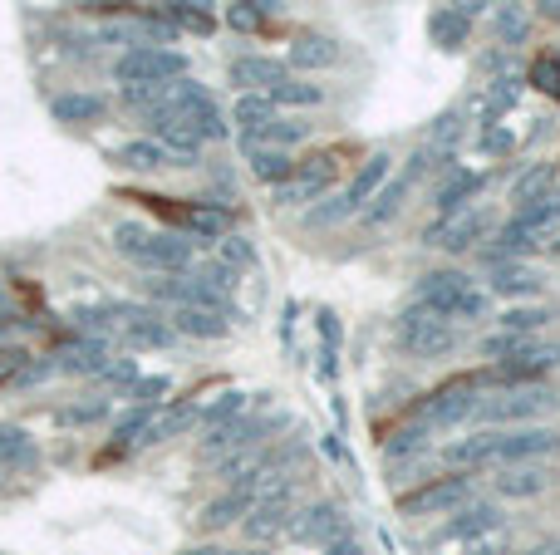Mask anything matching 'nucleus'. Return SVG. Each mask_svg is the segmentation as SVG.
<instances>
[{"instance_id":"9","label":"nucleus","mask_w":560,"mask_h":555,"mask_svg":"<svg viewBox=\"0 0 560 555\" xmlns=\"http://www.w3.org/2000/svg\"><path fill=\"white\" fill-rule=\"evenodd\" d=\"M472 497V477H438V482H423V487H413L408 497H398V516H408V521H423V516H452L457 506H467Z\"/></svg>"},{"instance_id":"14","label":"nucleus","mask_w":560,"mask_h":555,"mask_svg":"<svg viewBox=\"0 0 560 555\" xmlns=\"http://www.w3.org/2000/svg\"><path fill=\"white\" fill-rule=\"evenodd\" d=\"M344 531H349V516L339 506H330V501H315V506H305V511L290 516V536L300 546H330Z\"/></svg>"},{"instance_id":"3","label":"nucleus","mask_w":560,"mask_h":555,"mask_svg":"<svg viewBox=\"0 0 560 555\" xmlns=\"http://www.w3.org/2000/svg\"><path fill=\"white\" fill-rule=\"evenodd\" d=\"M487 389H492L487 374H457V379H448V384H438L433 393L418 398V418H413V423H423L428 433H433V428L472 423V413H477V403L487 398Z\"/></svg>"},{"instance_id":"21","label":"nucleus","mask_w":560,"mask_h":555,"mask_svg":"<svg viewBox=\"0 0 560 555\" xmlns=\"http://www.w3.org/2000/svg\"><path fill=\"white\" fill-rule=\"evenodd\" d=\"M266 438V423H251V418H236V423H222V428H207V438L197 443L202 457H231L241 447L261 443Z\"/></svg>"},{"instance_id":"7","label":"nucleus","mask_w":560,"mask_h":555,"mask_svg":"<svg viewBox=\"0 0 560 555\" xmlns=\"http://www.w3.org/2000/svg\"><path fill=\"white\" fill-rule=\"evenodd\" d=\"M389 177H393V158H389V153H374L369 163H359V172L349 177V187L339 192L335 202H325V207H315V212H310V222H315V226H330V222L354 217V212H364V207H369V197H374V192H379Z\"/></svg>"},{"instance_id":"60","label":"nucleus","mask_w":560,"mask_h":555,"mask_svg":"<svg viewBox=\"0 0 560 555\" xmlns=\"http://www.w3.org/2000/svg\"><path fill=\"white\" fill-rule=\"evenodd\" d=\"M472 555H506V551H497V546H477Z\"/></svg>"},{"instance_id":"13","label":"nucleus","mask_w":560,"mask_h":555,"mask_svg":"<svg viewBox=\"0 0 560 555\" xmlns=\"http://www.w3.org/2000/svg\"><path fill=\"white\" fill-rule=\"evenodd\" d=\"M487 231H492V217H487L482 207H467V212H457L448 222L428 226V231H423V246H443L448 256H462V251H472Z\"/></svg>"},{"instance_id":"8","label":"nucleus","mask_w":560,"mask_h":555,"mask_svg":"<svg viewBox=\"0 0 560 555\" xmlns=\"http://www.w3.org/2000/svg\"><path fill=\"white\" fill-rule=\"evenodd\" d=\"M168 104L182 113V118L197 128V133H202V143H212V138L222 143L226 133H231V123H226V113H222V104H217V94H212L207 84H197V79H177V84L168 89Z\"/></svg>"},{"instance_id":"16","label":"nucleus","mask_w":560,"mask_h":555,"mask_svg":"<svg viewBox=\"0 0 560 555\" xmlns=\"http://www.w3.org/2000/svg\"><path fill=\"white\" fill-rule=\"evenodd\" d=\"M148 123H153V138L168 148V158H172V153H182V163H192V158L202 153V133H197L182 113L172 109V104L153 109V113H148Z\"/></svg>"},{"instance_id":"55","label":"nucleus","mask_w":560,"mask_h":555,"mask_svg":"<svg viewBox=\"0 0 560 555\" xmlns=\"http://www.w3.org/2000/svg\"><path fill=\"white\" fill-rule=\"evenodd\" d=\"M25 364H30V354H25V349H5V354H0V379H10V374L20 379V374H25Z\"/></svg>"},{"instance_id":"30","label":"nucleus","mask_w":560,"mask_h":555,"mask_svg":"<svg viewBox=\"0 0 560 555\" xmlns=\"http://www.w3.org/2000/svg\"><path fill=\"white\" fill-rule=\"evenodd\" d=\"M59 123H99L104 113H109V99L104 94H84V89H74V94H59L55 104H50Z\"/></svg>"},{"instance_id":"47","label":"nucleus","mask_w":560,"mask_h":555,"mask_svg":"<svg viewBox=\"0 0 560 555\" xmlns=\"http://www.w3.org/2000/svg\"><path fill=\"white\" fill-rule=\"evenodd\" d=\"M457 320H492V295L472 285V290L452 305V325H457Z\"/></svg>"},{"instance_id":"56","label":"nucleus","mask_w":560,"mask_h":555,"mask_svg":"<svg viewBox=\"0 0 560 555\" xmlns=\"http://www.w3.org/2000/svg\"><path fill=\"white\" fill-rule=\"evenodd\" d=\"M511 143H516V138H511V133H502L497 123L482 133V153H511Z\"/></svg>"},{"instance_id":"4","label":"nucleus","mask_w":560,"mask_h":555,"mask_svg":"<svg viewBox=\"0 0 560 555\" xmlns=\"http://www.w3.org/2000/svg\"><path fill=\"white\" fill-rule=\"evenodd\" d=\"M113 79L123 89H168L172 79H187V55L168 45H133L113 59Z\"/></svg>"},{"instance_id":"38","label":"nucleus","mask_w":560,"mask_h":555,"mask_svg":"<svg viewBox=\"0 0 560 555\" xmlns=\"http://www.w3.org/2000/svg\"><path fill=\"white\" fill-rule=\"evenodd\" d=\"M197 418V408H172V413H163V418H153L148 428H143V438H138V447H158L168 443V438H177L187 423Z\"/></svg>"},{"instance_id":"45","label":"nucleus","mask_w":560,"mask_h":555,"mask_svg":"<svg viewBox=\"0 0 560 555\" xmlns=\"http://www.w3.org/2000/svg\"><path fill=\"white\" fill-rule=\"evenodd\" d=\"M531 89L560 99V55H536L531 59Z\"/></svg>"},{"instance_id":"53","label":"nucleus","mask_w":560,"mask_h":555,"mask_svg":"<svg viewBox=\"0 0 560 555\" xmlns=\"http://www.w3.org/2000/svg\"><path fill=\"white\" fill-rule=\"evenodd\" d=\"M177 30H192V35H212L217 30V15L212 10H187V15H172Z\"/></svg>"},{"instance_id":"37","label":"nucleus","mask_w":560,"mask_h":555,"mask_svg":"<svg viewBox=\"0 0 560 555\" xmlns=\"http://www.w3.org/2000/svg\"><path fill=\"white\" fill-rule=\"evenodd\" d=\"M497 325H502V334H526V339H536V330L551 325V310H546V305H516V310H506Z\"/></svg>"},{"instance_id":"48","label":"nucleus","mask_w":560,"mask_h":555,"mask_svg":"<svg viewBox=\"0 0 560 555\" xmlns=\"http://www.w3.org/2000/svg\"><path fill=\"white\" fill-rule=\"evenodd\" d=\"M143 374H138V359H109L104 369H99V384L104 389H133Z\"/></svg>"},{"instance_id":"11","label":"nucleus","mask_w":560,"mask_h":555,"mask_svg":"<svg viewBox=\"0 0 560 555\" xmlns=\"http://www.w3.org/2000/svg\"><path fill=\"white\" fill-rule=\"evenodd\" d=\"M339 177V158L335 153H310V158H300L295 163V177L276 187V202L280 207H305V202H320L330 187H335Z\"/></svg>"},{"instance_id":"34","label":"nucleus","mask_w":560,"mask_h":555,"mask_svg":"<svg viewBox=\"0 0 560 555\" xmlns=\"http://www.w3.org/2000/svg\"><path fill=\"white\" fill-rule=\"evenodd\" d=\"M492 35H497V45L506 50H516V45H526L531 40V15H526V5H497L492 10Z\"/></svg>"},{"instance_id":"36","label":"nucleus","mask_w":560,"mask_h":555,"mask_svg":"<svg viewBox=\"0 0 560 555\" xmlns=\"http://www.w3.org/2000/svg\"><path fill=\"white\" fill-rule=\"evenodd\" d=\"M35 462V438L25 428H0V477Z\"/></svg>"},{"instance_id":"26","label":"nucleus","mask_w":560,"mask_h":555,"mask_svg":"<svg viewBox=\"0 0 560 555\" xmlns=\"http://www.w3.org/2000/svg\"><path fill=\"white\" fill-rule=\"evenodd\" d=\"M163 320L172 325V334H187V339H222L226 334L222 315H212V310H202V305H172Z\"/></svg>"},{"instance_id":"41","label":"nucleus","mask_w":560,"mask_h":555,"mask_svg":"<svg viewBox=\"0 0 560 555\" xmlns=\"http://www.w3.org/2000/svg\"><path fill=\"white\" fill-rule=\"evenodd\" d=\"M231 113H236L241 133H256L261 123H271V118H276V104H271V94H241Z\"/></svg>"},{"instance_id":"1","label":"nucleus","mask_w":560,"mask_h":555,"mask_svg":"<svg viewBox=\"0 0 560 555\" xmlns=\"http://www.w3.org/2000/svg\"><path fill=\"white\" fill-rule=\"evenodd\" d=\"M560 452V433L546 423H521V428H482L462 443H452L443 457L452 467H511V462H546Z\"/></svg>"},{"instance_id":"28","label":"nucleus","mask_w":560,"mask_h":555,"mask_svg":"<svg viewBox=\"0 0 560 555\" xmlns=\"http://www.w3.org/2000/svg\"><path fill=\"white\" fill-rule=\"evenodd\" d=\"M305 138H310V128H305L300 118H271V123H261L256 133H246L241 148H280V153H290V148L305 143Z\"/></svg>"},{"instance_id":"22","label":"nucleus","mask_w":560,"mask_h":555,"mask_svg":"<svg viewBox=\"0 0 560 555\" xmlns=\"http://www.w3.org/2000/svg\"><path fill=\"white\" fill-rule=\"evenodd\" d=\"M541 290V276L521 261H497L487 266V295H502V300H526Z\"/></svg>"},{"instance_id":"33","label":"nucleus","mask_w":560,"mask_h":555,"mask_svg":"<svg viewBox=\"0 0 560 555\" xmlns=\"http://www.w3.org/2000/svg\"><path fill=\"white\" fill-rule=\"evenodd\" d=\"M339 59V45L330 35H295L290 40V64L295 69H330Z\"/></svg>"},{"instance_id":"27","label":"nucleus","mask_w":560,"mask_h":555,"mask_svg":"<svg viewBox=\"0 0 560 555\" xmlns=\"http://www.w3.org/2000/svg\"><path fill=\"white\" fill-rule=\"evenodd\" d=\"M123 339L133 344V349H168L172 339V325L163 315H153V310H133L128 320H123Z\"/></svg>"},{"instance_id":"32","label":"nucleus","mask_w":560,"mask_h":555,"mask_svg":"<svg viewBox=\"0 0 560 555\" xmlns=\"http://www.w3.org/2000/svg\"><path fill=\"white\" fill-rule=\"evenodd\" d=\"M182 226H187V236H197V241H222V236H231V212L226 207H187L182 212Z\"/></svg>"},{"instance_id":"15","label":"nucleus","mask_w":560,"mask_h":555,"mask_svg":"<svg viewBox=\"0 0 560 555\" xmlns=\"http://www.w3.org/2000/svg\"><path fill=\"white\" fill-rule=\"evenodd\" d=\"M551 482H556V472H551L546 462H511V467H497V477H492L497 497H506V501H531V497H541V492H546Z\"/></svg>"},{"instance_id":"51","label":"nucleus","mask_w":560,"mask_h":555,"mask_svg":"<svg viewBox=\"0 0 560 555\" xmlns=\"http://www.w3.org/2000/svg\"><path fill=\"white\" fill-rule=\"evenodd\" d=\"M172 389V379L168 374H153V379H138V384H133V403H143V408H153V403H158V398H163V393Z\"/></svg>"},{"instance_id":"10","label":"nucleus","mask_w":560,"mask_h":555,"mask_svg":"<svg viewBox=\"0 0 560 555\" xmlns=\"http://www.w3.org/2000/svg\"><path fill=\"white\" fill-rule=\"evenodd\" d=\"M502 506H492V501H467V506H457L448 521L438 526V536H433V546L438 551H448V546H472V541H487V536H497L502 531Z\"/></svg>"},{"instance_id":"49","label":"nucleus","mask_w":560,"mask_h":555,"mask_svg":"<svg viewBox=\"0 0 560 555\" xmlns=\"http://www.w3.org/2000/svg\"><path fill=\"white\" fill-rule=\"evenodd\" d=\"M246 408V393H222L212 408H207V428H222V423H236Z\"/></svg>"},{"instance_id":"6","label":"nucleus","mask_w":560,"mask_h":555,"mask_svg":"<svg viewBox=\"0 0 560 555\" xmlns=\"http://www.w3.org/2000/svg\"><path fill=\"white\" fill-rule=\"evenodd\" d=\"M398 344L413 354V359H443L452 354L457 344H462V334L452 320H443L438 310H428V305H408L403 315H398Z\"/></svg>"},{"instance_id":"44","label":"nucleus","mask_w":560,"mask_h":555,"mask_svg":"<svg viewBox=\"0 0 560 555\" xmlns=\"http://www.w3.org/2000/svg\"><path fill=\"white\" fill-rule=\"evenodd\" d=\"M153 423V408H143V403H133L118 423H113V447H133L143 438V428Z\"/></svg>"},{"instance_id":"43","label":"nucleus","mask_w":560,"mask_h":555,"mask_svg":"<svg viewBox=\"0 0 560 555\" xmlns=\"http://www.w3.org/2000/svg\"><path fill=\"white\" fill-rule=\"evenodd\" d=\"M217 261H222L226 271H246V266H256V246L241 231H231V236L217 241Z\"/></svg>"},{"instance_id":"57","label":"nucleus","mask_w":560,"mask_h":555,"mask_svg":"<svg viewBox=\"0 0 560 555\" xmlns=\"http://www.w3.org/2000/svg\"><path fill=\"white\" fill-rule=\"evenodd\" d=\"M325 555H364V546H359V536L354 531H344V536H335L330 546H320Z\"/></svg>"},{"instance_id":"50","label":"nucleus","mask_w":560,"mask_h":555,"mask_svg":"<svg viewBox=\"0 0 560 555\" xmlns=\"http://www.w3.org/2000/svg\"><path fill=\"white\" fill-rule=\"evenodd\" d=\"M99 418H109V403H104V398H94V403H84V408H59V413H55V423H64V428L99 423Z\"/></svg>"},{"instance_id":"31","label":"nucleus","mask_w":560,"mask_h":555,"mask_svg":"<svg viewBox=\"0 0 560 555\" xmlns=\"http://www.w3.org/2000/svg\"><path fill=\"white\" fill-rule=\"evenodd\" d=\"M246 167L256 172V182L285 187V182L295 177V153H280V148H246Z\"/></svg>"},{"instance_id":"29","label":"nucleus","mask_w":560,"mask_h":555,"mask_svg":"<svg viewBox=\"0 0 560 555\" xmlns=\"http://www.w3.org/2000/svg\"><path fill=\"white\" fill-rule=\"evenodd\" d=\"M551 192H556V163H536L511 182V207H516V212H521V207H536V202H546Z\"/></svg>"},{"instance_id":"25","label":"nucleus","mask_w":560,"mask_h":555,"mask_svg":"<svg viewBox=\"0 0 560 555\" xmlns=\"http://www.w3.org/2000/svg\"><path fill=\"white\" fill-rule=\"evenodd\" d=\"M428 40H433L443 55H457V50H467V40H472V20H467L462 10L443 5V10L428 15Z\"/></svg>"},{"instance_id":"58","label":"nucleus","mask_w":560,"mask_h":555,"mask_svg":"<svg viewBox=\"0 0 560 555\" xmlns=\"http://www.w3.org/2000/svg\"><path fill=\"white\" fill-rule=\"evenodd\" d=\"M448 5H452V10H462L467 20H477V15H482V10H487L492 0H448Z\"/></svg>"},{"instance_id":"54","label":"nucleus","mask_w":560,"mask_h":555,"mask_svg":"<svg viewBox=\"0 0 560 555\" xmlns=\"http://www.w3.org/2000/svg\"><path fill=\"white\" fill-rule=\"evenodd\" d=\"M153 5H158V15H187V10H212V5H217V0H153Z\"/></svg>"},{"instance_id":"52","label":"nucleus","mask_w":560,"mask_h":555,"mask_svg":"<svg viewBox=\"0 0 560 555\" xmlns=\"http://www.w3.org/2000/svg\"><path fill=\"white\" fill-rule=\"evenodd\" d=\"M457 138H462V118H457V113H443L428 143H433V148H448V153H452V148H457Z\"/></svg>"},{"instance_id":"61","label":"nucleus","mask_w":560,"mask_h":555,"mask_svg":"<svg viewBox=\"0 0 560 555\" xmlns=\"http://www.w3.org/2000/svg\"><path fill=\"white\" fill-rule=\"evenodd\" d=\"M251 5H261V10H271V5H280V0H251Z\"/></svg>"},{"instance_id":"46","label":"nucleus","mask_w":560,"mask_h":555,"mask_svg":"<svg viewBox=\"0 0 560 555\" xmlns=\"http://www.w3.org/2000/svg\"><path fill=\"white\" fill-rule=\"evenodd\" d=\"M226 25L241 30V35H256V30L266 25V10L251 5V0H236V5H226Z\"/></svg>"},{"instance_id":"23","label":"nucleus","mask_w":560,"mask_h":555,"mask_svg":"<svg viewBox=\"0 0 560 555\" xmlns=\"http://www.w3.org/2000/svg\"><path fill=\"white\" fill-rule=\"evenodd\" d=\"M408 197H413V182H408V177H389V182L369 197V207H364V226H369V231H384L389 222H398V212L408 207Z\"/></svg>"},{"instance_id":"24","label":"nucleus","mask_w":560,"mask_h":555,"mask_svg":"<svg viewBox=\"0 0 560 555\" xmlns=\"http://www.w3.org/2000/svg\"><path fill=\"white\" fill-rule=\"evenodd\" d=\"M482 187H487V177H482V172L452 167V177L438 187V222H448V217H457V212H467V202H472V197H482Z\"/></svg>"},{"instance_id":"42","label":"nucleus","mask_w":560,"mask_h":555,"mask_svg":"<svg viewBox=\"0 0 560 555\" xmlns=\"http://www.w3.org/2000/svg\"><path fill=\"white\" fill-rule=\"evenodd\" d=\"M423 447H428V428L423 423H408V428H398L389 443H384V457L389 462H403V457H418Z\"/></svg>"},{"instance_id":"2","label":"nucleus","mask_w":560,"mask_h":555,"mask_svg":"<svg viewBox=\"0 0 560 555\" xmlns=\"http://www.w3.org/2000/svg\"><path fill=\"white\" fill-rule=\"evenodd\" d=\"M113 246H118V256H128L133 266H143L153 276H182V271H192V256H197L192 236L148 231L143 222H118L113 226Z\"/></svg>"},{"instance_id":"19","label":"nucleus","mask_w":560,"mask_h":555,"mask_svg":"<svg viewBox=\"0 0 560 555\" xmlns=\"http://www.w3.org/2000/svg\"><path fill=\"white\" fill-rule=\"evenodd\" d=\"M104 364H109V344H104V339H94V334L69 339V344L55 354V369L59 374H74V379H84V374H94V379H99V369H104Z\"/></svg>"},{"instance_id":"62","label":"nucleus","mask_w":560,"mask_h":555,"mask_svg":"<svg viewBox=\"0 0 560 555\" xmlns=\"http://www.w3.org/2000/svg\"><path fill=\"white\" fill-rule=\"evenodd\" d=\"M551 251H556V256H560V241H551Z\"/></svg>"},{"instance_id":"40","label":"nucleus","mask_w":560,"mask_h":555,"mask_svg":"<svg viewBox=\"0 0 560 555\" xmlns=\"http://www.w3.org/2000/svg\"><path fill=\"white\" fill-rule=\"evenodd\" d=\"M516 99H521V79H516V74H502V79L487 89V99H482V123H497Z\"/></svg>"},{"instance_id":"18","label":"nucleus","mask_w":560,"mask_h":555,"mask_svg":"<svg viewBox=\"0 0 560 555\" xmlns=\"http://www.w3.org/2000/svg\"><path fill=\"white\" fill-rule=\"evenodd\" d=\"M256 506V492L246 487V482H231L217 501H207L202 506V516H197V526L202 531H226V526H241L246 521V511Z\"/></svg>"},{"instance_id":"59","label":"nucleus","mask_w":560,"mask_h":555,"mask_svg":"<svg viewBox=\"0 0 560 555\" xmlns=\"http://www.w3.org/2000/svg\"><path fill=\"white\" fill-rule=\"evenodd\" d=\"M541 15L546 20H560V0H541Z\"/></svg>"},{"instance_id":"17","label":"nucleus","mask_w":560,"mask_h":555,"mask_svg":"<svg viewBox=\"0 0 560 555\" xmlns=\"http://www.w3.org/2000/svg\"><path fill=\"white\" fill-rule=\"evenodd\" d=\"M467 290H472V276H462V271H428V276L418 280L413 300L428 305V310H438L443 320H452V305H457Z\"/></svg>"},{"instance_id":"35","label":"nucleus","mask_w":560,"mask_h":555,"mask_svg":"<svg viewBox=\"0 0 560 555\" xmlns=\"http://www.w3.org/2000/svg\"><path fill=\"white\" fill-rule=\"evenodd\" d=\"M118 167H128V172H158V167H168V148L158 138H128L118 148Z\"/></svg>"},{"instance_id":"12","label":"nucleus","mask_w":560,"mask_h":555,"mask_svg":"<svg viewBox=\"0 0 560 555\" xmlns=\"http://www.w3.org/2000/svg\"><path fill=\"white\" fill-rule=\"evenodd\" d=\"M551 369H560V344L531 339L521 354H511V359H502L497 369H487V379H492L497 389H516V384H541Z\"/></svg>"},{"instance_id":"20","label":"nucleus","mask_w":560,"mask_h":555,"mask_svg":"<svg viewBox=\"0 0 560 555\" xmlns=\"http://www.w3.org/2000/svg\"><path fill=\"white\" fill-rule=\"evenodd\" d=\"M226 79H231V84H241L246 94H271L280 79H285V64L271 59V55H241V59H231Z\"/></svg>"},{"instance_id":"5","label":"nucleus","mask_w":560,"mask_h":555,"mask_svg":"<svg viewBox=\"0 0 560 555\" xmlns=\"http://www.w3.org/2000/svg\"><path fill=\"white\" fill-rule=\"evenodd\" d=\"M556 403L560 398L551 389H541V384H516V389L487 393L472 418L487 423V428H521V423H536L541 413H551Z\"/></svg>"},{"instance_id":"39","label":"nucleus","mask_w":560,"mask_h":555,"mask_svg":"<svg viewBox=\"0 0 560 555\" xmlns=\"http://www.w3.org/2000/svg\"><path fill=\"white\" fill-rule=\"evenodd\" d=\"M271 104H276V109H315V104H325V89H315V84H295V79H280L276 89H271Z\"/></svg>"}]
</instances>
